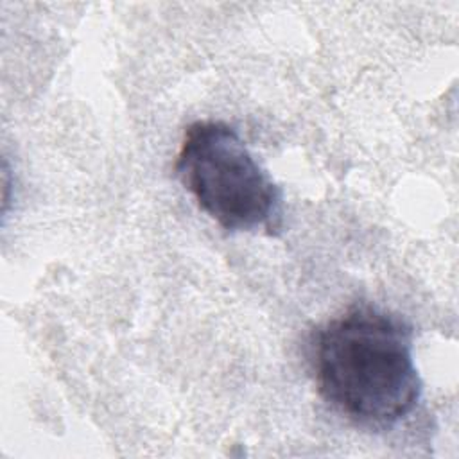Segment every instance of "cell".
I'll use <instances>...</instances> for the list:
<instances>
[{
  "label": "cell",
  "instance_id": "cell-1",
  "mask_svg": "<svg viewBox=\"0 0 459 459\" xmlns=\"http://www.w3.org/2000/svg\"><path fill=\"white\" fill-rule=\"evenodd\" d=\"M414 332L400 316L360 303L312 335L310 362L321 398L348 420L385 429L409 416L421 396Z\"/></svg>",
  "mask_w": 459,
  "mask_h": 459
},
{
  "label": "cell",
  "instance_id": "cell-2",
  "mask_svg": "<svg viewBox=\"0 0 459 459\" xmlns=\"http://www.w3.org/2000/svg\"><path fill=\"white\" fill-rule=\"evenodd\" d=\"M174 170L197 206L226 231L276 235L281 230V188L230 124H190Z\"/></svg>",
  "mask_w": 459,
  "mask_h": 459
}]
</instances>
